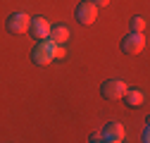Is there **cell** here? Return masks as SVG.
<instances>
[{
	"label": "cell",
	"instance_id": "cell-1",
	"mask_svg": "<svg viewBox=\"0 0 150 143\" xmlns=\"http://www.w3.org/2000/svg\"><path fill=\"white\" fill-rule=\"evenodd\" d=\"M55 50H57V43L55 41H38L36 43V48L31 50V62L38 64V67H45L55 60Z\"/></svg>",
	"mask_w": 150,
	"mask_h": 143
},
{
	"label": "cell",
	"instance_id": "cell-6",
	"mask_svg": "<svg viewBox=\"0 0 150 143\" xmlns=\"http://www.w3.org/2000/svg\"><path fill=\"white\" fill-rule=\"evenodd\" d=\"M50 26H52V24L45 19V17H33L31 24H29V33L33 36L36 41H43V38L50 36Z\"/></svg>",
	"mask_w": 150,
	"mask_h": 143
},
{
	"label": "cell",
	"instance_id": "cell-4",
	"mask_svg": "<svg viewBox=\"0 0 150 143\" xmlns=\"http://www.w3.org/2000/svg\"><path fill=\"white\" fill-rule=\"evenodd\" d=\"M29 24H31V17H29L26 12H14V14H10V17H7V22H5L7 31H10V33H14V36L26 33V31H29Z\"/></svg>",
	"mask_w": 150,
	"mask_h": 143
},
{
	"label": "cell",
	"instance_id": "cell-11",
	"mask_svg": "<svg viewBox=\"0 0 150 143\" xmlns=\"http://www.w3.org/2000/svg\"><path fill=\"white\" fill-rule=\"evenodd\" d=\"M93 5H98V7H107L110 5V0H91Z\"/></svg>",
	"mask_w": 150,
	"mask_h": 143
},
{
	"label": "cell",
	"instance_id": "cell-5",
	"mask_svg": "<svg viewBox=\"0 0 150 143\" xmlns=\"http://www.w3.org/2000/svg\"><path fill=\"white\" fill-rule=\"evenodd\" d=\"M74 17H76V22L88 26L98 19V5H93V3H79L76 10H74Z\"/></svg>",
	"mask_w": 150,
	"mask_h": 143
},
{
	"label": "cell",
	"instance_id": "cell-8",
	"mask_svg": "<svg viewBox=\"0 0 150 143\" xmlns=\"http://www.w3.org/2000/svg\"><path fill=\"white\" fill-rule=\"evenodd\" d=\"M122 100L129 105V107H141L145 103V93L138 91V88H126V93L122 96Z\"/></svg>",
	"mask_w": 150,
	"mask_h": 143
},
{
	"label": "cell",
	"instance_id": "cell-12",
	"mask_svg": "<svg viewBox=\"0 0 150 143\" xmlns=\"http://www.w3.org/2000/svg\"><path fill=\"white\" fill-rule=\"evenodd\" d=\"M88 141H93V143H96V141H103V134H100V131H98V134H93Z\"/></svg>",
	"mask_w": 150,
	"mask_h": 143
},
{
	"label": "cell",
	"instance_id": "cell-10",
	"mask_svg": "<svg viewBox=\"0 0 150 143\" xmlns=\"http://www.w3.org/2000/svg\"><path fill=\"white\" fill-rule=\"evenodd\" d=\"M145 26H148V22H145V17H134L131 19V31H145Z\"/></svg>",
	"mask_w": 150,
	"mask_h": 143
},
{
	"label": "cell",
	"instance_id": "cell-7",
	"mask_svg": "<svg viewBox=\"0 0 150 143\" xmlns=\"http://www.w3.org/2000/svg\"><path fill=\"white\" fill-rule=\"evenodd\" d=\"M100 134H103V141H107V143H122L124 141V127L119 122H110Z\"/></svg>",
	"mask_w": 150,
	"mask_h": 143
},
{
	"label": "cell",
	"instance_id": "cell-9",
	"mask_svg": "<svg viewBox=\"0 0 150 143\" xmlns=\"http://www.w3.org/2000/svg\"><path fill=\"white\" fill-rule=\"evenodd\" d=\"M69 36H71V31H69L64 24H55V26H50V41H55V43H67Z\"/></svg>",
	"mask_w": 150,
	"mask_h": 143
},
{
	"label": "cell",
	"instance_id": "cell-2",
	"mask_svg": "<svg viewBox=\"0 0 150 143\" xmlns=\"http://www.w3.org/2000/svg\"><path fill=\"white\" fill-rule=\"evenodd\" d=\"M119 48H122V52H124V55L136 57L138 52H143V48H145V36H143L141 31H131L129 36H124V38H122Z\"/></svg>",
	"mask_w": 150,
	"mask_h": 143
},
{
	"label": "cell",
	"instance_id": "cell-3",
	"mask_svg": "<svg viewBox=\"0 0 150 143\" xmlns=\"http://www.w3.org/2000/svg\"><path fill=\"white\" fill-rule=\"evenodd\" d=\"M126 81H122V79H107V81H103V86H100V96L105 98V100H122V96L126 93Z\"/></svg>",
	"mask_w": 150,
	"mask_h": 143
}]
</instances>
